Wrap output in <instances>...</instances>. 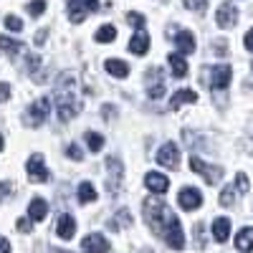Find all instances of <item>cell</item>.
Here are the masks:
<instances>
[{
  "instance_id": "cell-1",
  "label": "cell",
  "mask_w": 253,
  "mask_h": 253,
  "mask_svg": "<svg viewBox=\"0 0 253 253\" xmlns=\"http://www.w3.org/2000/svg\"><path fill=\"white\" fill-rule=\"evenodd\" d=\"M142 213H144V220L152 230L165 238V243L175 248V251H182L185 248V233H182V225L180 220L175 218V213L167 208L162 200L157 198H147L144 205H142Z\"/></svg>"
},
{
  "instance_id": "cell-2",
  "label": "cell",
  "mask_w": 253,
  "mask_h": 253,
  "mask_svg": "<svg viewBox=\"0 0 253 253\" xmlns=\"http://www.w3.org/2000/svg\"><path fill=\"white\" fill-rule=\"evenodd\" d=\"M56 112L61 117V122H69L71 117H76L79 112V101L74 96V86H71V79H63V86L56 94Z\"/></svg>"
},
{
  "instance_id": "cell-3",
  "label": "cell",
  "mask_w": 253,
  "mask_h": 253,
  "mask_svg": "<svg viewBox=\"0 0 253 253\" xmlns=\"http://www.w3.org/2000/svg\"><path fill=\"white\" fill-rule=\"evenodd\" d=\"M200 74H203V84H208L213 91H223L230 84V76H233L230 66H205Z\"/></svg>"
},
{
  "instance_id": "cell-4",
  "label": "cell",
  "mask_w": 253,
  "mask_h": 253,
  "mask_svg": "<svg viewBox=\"0 0 253 253\" xmlns=\"http://www.w3.org/2000/svg\"><path fill=\"white\" fill-rule=\"evenodd\" d=\"M48 112H51V99L48 96H41V99H36L31 107L26 109V126H41L46 122V117H48Z\"/></svg>"
},
{
  "instance_id": "cell-5",
  "label": "cell",
  "mask_w": 253,
  "mask_h": 253,
  "mask_svg": "<svg viewBox=\"0 0 253 253\" xmlns=\"http://www.w3.org/2000/svg\"><path fill=\"white\" fill-rule=\"evenodd\" d=\"M157 162L162 167H167V170H177V167H180V150H177V144L175 142L162 144L157 150Z\"/></svg>"
},
{
  "instance_id": "cell-6",
  "label": "cell",
  "mask_w": 253,
  "mask_h": 253,
  "mask_svg": "<svg viewBox=\"0 0 253 253\" xmlns=\"http://www.w3.org/2000/svg\"><path fill=\"white\" fill-rule=\"evenodd\" d=\"M190 167H193V172H200L205 177V182L215 185L220 177H223V167H213V165H205L200 157H190Z\"/></svg>"
},
{
  "instance_id": "cell-7",
  "label": "cell",
  "mask_w": 253,
  "mask_h": 253,
  "mask_svg": "<svg viewBox=\"0 0 253 253\" xmlns=\"http://www.w3.org/2000/svg\"><path fill=\"white\" fill-rule=\"evenodd\" d=\"M96 8H99V0H69V13H71V20H76V23H81Z\"/></svg>"
},
{
  "instance_id": "cell-8",
  "label": "cell",
  "mask_w": 253,
  "mask_h": 253,
  "mask_svg": "<svg viewBox=\"0 0 253 253\" xmlns=\"http://www.w3.org/2000/svg\"><path fill=\"white\" fill-rule=\"evenodd\" d=\"M177 203L182 210H195L203 205V193L198 187H182L180 190V195H177Z\"/></svg>"
},
{
  "instance_id": "cell-9",
  "label": "cell",
  "mask_w": 253,
  "mask_h": 253,
  "mask_svg": "<svg viewBox=\"0 0 253 253\" xmlns=\"http://www.w3.org/2000/svg\"><path fill=\"white\" fill-rule=\"evenodd\" d=\"M81 248H84V253H109V241L101 233H89L81 241Z\"/></svg>"
},
{
  "instance_id": "cell-10",
  "label": "cell",
  "mask_w": 253,
  "mask_h": 253,
  "mask_svg": "<svg viewBox=\"0 0 253 253\" xmlns=\"http://www.w3.org/2000/svg\"><path fill=\"white\" fill-rule=\"evenodd\" d=\"M215 20H218L220 28H233V26L238 23V10H236V5H233V3H223V5L218 8Z\"/></svg>"
},
{
  "instance_id": "cell-11",
  "label": "cell",
  "mask_w": 253,
  "mask_h": 253,
  "mask_svg": "<svg viewBox=\"0 0 253 253\" xmlns=\"http://www.w3.org/2000/svg\"><path fill=\"white\" fill-rule=\"evenodd\" d=\"M144 185L152 190V193H157V195H165L167 190H170V180H167L162 172H147L144 175Z\"/></svg>"
},
{
  "instance_id": "cell-12",
  "label": "cell",
  "mask_w": 253,
  "mask_h": 253,
  "mask_svg": "<svg viewBox=\"0 0 253 253\" xmlns=\"http://www.w3.org/2000/svg\"><path fill=\"white\" fill-rule=\"evenodd\" d=\"M26 170H28L31 180H36V182H46L48 180V170H46V165H43V157H38V155L28 160Z\"/></svg>"
},
{
  "instance_id": "cell-13",
  "label": "cell",
  "mask_w": 253,
  "mask_h": 253,
  "mask_svg": "<svg viewBox=\"0 0 253 253\" xmlns=\"http://www.w3.org/2000/svg\"><path fill=\"white\" fill-rule=\"evenodd\" d=\"M56 233H58V238H63V241H71L74 233H76V220H74L71 215L63 213V215L56 220Z\"/></svg>"
},
{
  "instance_id": "cell-14",
  "label": "cell",
  "mask_w": 253,
  "mask_h": 253,
  "mask_svg": "<svg viewBox=\"0 0 253 253\" xmlns=\"http://www.w3.org/2000/svg\"><path fill=\"white\" fill-rule=\"evenodd\" d=\"M175 43H177V53L180 56H190V53H195V38L190 31H180L175 36Z\"/></svg>"
},
{
  "instance_id": "cell-15",
  "label": "cell",
  "mask_w": 253,
  "mask_h": 253,
  "mask_svg": "<svg viewBox=\"0 0 253 253\" xmlns=\"http://www.w3.org/2000/svg\"><path fill=\"white\" fill-rule=\"evenodd\" d=\"M129 51L137 53V56H144L147 51H150V36H147L144 31H137L129 41Z\"/></svg>"
},
{
  "instance_id": "cell-16",
  "label": "cell",
  "mask_w": 253,
  "mask_h": 253,
  "mask_svg": "<svg viewBox=\"0 0 253 253\" xmlns=\"http://www.w3.org/2000/svg\"><path fill=\"white\" fill-rule=\"evenodd\" d=\"M195 101H198V94H195L193 89H180V91H175L172 99H170V109H180L182 104H195Z\"/></svg>"
},
{
  "instance_id": "cell-17",
  "label": "cell",
  "mask_w": 253,
  "mask_h": 253,
  "mask_svg": "<svg viewBox=\"0 0 253 253\" xmlns=\"http://www.w3.org/2000/svg\"><path fill=\"white\" fill-rule=\"evenodd\" d=\"M150 89H147V91H150V96L152 99H160L162 94H165V81H162V71L160 69H150Z\"/></svg>"
},
{
  "instance_id": "cell-18",
  "label": "cell",
  "mask_w": 253,
  "mask_h": 253,
  "mask_svg": "<svg viewBox=\"0 0 253 253\" xmlns=\"http://www.w3.org/2000/svg\"><path fill=\"white\" fill-rule=\"evenodd\" d=\"M46 213H48L46 200H43V198H33L31 205H28V218H31V220H43Z\"/></svg>"
},
{
  "instance_id": "cell-19",
  "label": "cell",
  "mask_w": 253,
  "mask_h": 253,
  "mask_svg": "<svg viewBox=\"0 0 253 253\" xmlns=\"http://www.w3.org/2000/svg\"><path fill=\"white\" fill-rule=\"evenodd\" d=\"M228 236H230V220L228 218H215L213 220V238L218 243H225Z\"/></svg>"
},
{
  "instance_id": "cell-20",
  "label": "cell",
  "mask_w": 253,
  "mask_h": 253,
  "mask_svg": "<svg viewBox=\"0 0 253 253\" xmlns=\"http://www.w3.org/2000/svg\"><path fill=\"white\" fill-rule=\"evenodd\" d=\"M236 248L243 251V253H251V251H253V228H241V230H238Z\"/></svg>"
},
{
  "instance_id": "cell-21",
  "label": "cell",
  "mask_w": 253,
  "mask_h": 253,
  "mask_svg": "<svg viewBox=\"0 0 253 253\" xmlns=\"http://www.w3.org/2000/svg\"><path fill=\"white\" fill-rule=\"evenodd\" d=\"M104 69H107L112 76H117V79H126V76H129V66H126L124 61H119V58H109L107 63H104Z\"/></svg>"
},
{
  "instance_id": "cell-22",
  "label": "cell",
  "mask_w": 253,
  "mask_h": 253,
  "mask_svg": "<svg viewBox=\"0 0 253 253\" xmlns=\"http://www.w3.org/2000/svg\"><path fill=\"white\" fill-rule=\"evenodd\" d=\"M167 61H170V69H172L175 79H185V76H187V63H185V56H180V53H170V56H167Z\"/></svg>"
},
{
  "instance_id": "cell-23",
  "label": "cell",
  "mask_w": 253,
  "mask_h": 253,
  "mask_svg": "<svg viewBox=\"0 0 253 253\" xmlns=\"http://www.w3.org/2000/svg\"><path fill=\"white\" fill-rule=\"evenodd\" d=\"M79 200H81V203H91V200H96V190H94L91 182H81V185H79Z\"/></svg>"
},
{
  "instance_id": "cell-24",
  "label": "cell",
  "mask_w": 253,
  "mask_h": 253,
  "mask_svg": "<svg viewBox=\"0 0 253 253\" xmlns=\"http://www.w3.org/2000/svg\"><path fill=\"white\" fill-rule=\"evenodd\" d=\"M114 38H117V28L114 26H101L96 31V41H99V43H112Z\"/></svg>"
},
{
  "instance_id": "cell-25",
  "label": "cell",
  "mask_w": 253,
  "mask_h": 253,
  "mask_svg": "<svg viewBox=\"0 0 253 253\" xmlns=\"http://www.w3.org/2000/svg\"><path fill=\"white\" fill-rule=\"evenodd\" d=\"M20 48H23V46H20L18 43V41H13V38H8V36H0V51H5V53H18Z\"/></svg>"
},
{
  "instance_id": "cell-26",
  "label": "cell",
  "mask_w": 253,
  "mask_h": 253,
  "mask_svg": "<svg viewBox=\"0 0 253 253\" xmlns=\"http://www.w3.org/2000/svg\"><path fill=\"white\" fill-rule=\"evenodd\" d=\"M86 144H89L91 152H99L101 147H104V137L99 132H86Z\"/></svg>"
},
{
  "instance_id": "cell-27",
  "label": "cell",
  "mask_w": 253,
  "mask_h": 253,
  "mask_svg": "<svg viewBox=\"0 0 253 253\" xmlns=\"http://www.w3.org/2000/svg\"><path fill=\"white\" fill-rule=\"evenodd\" d=\"M107 167H109V172H112V177H117V180L122 177V160H119L117 155L107 160Z\"/></svg>"
},
{
  "instance_id": "cell-28",
  "label": "cell",
  "mask_w": 253,
  "mask_h": 253,
  "mask_svg": "<svg viewBox=\"0 0 253 253\" xmlns=\"http://www.w3.org/2000/svg\"><path fill=\"white\" fill-rule=\"evenodd\" d=\"M233 203H236V187H225L223 193H220V205L230 208Z\"/></svg>"
},
{
  "instance_id": "cell-29",
  "label": "cell",
  "mask_w": 253,
  "mask_h": 253,
  "mask_svg": "<svg viewBox=\"0 0 253 253\" xmlns=\"http://www.w3.org/2000/svg\"><path fill=\"white\" fill-rule=\"evenodd\" d=\"M26 10L36 18V15H41V13H43L46 10V0H33V3H28L26 5Z\"/></svg>"
},
{
  "instance_id": "cell-30",
  "label": "cell",
  "mask_w": 253,
  "mask_h": 253,
  "mask_svg": "<svg viewBox=\"0 0 253 253\" xmlns=\"http://www.w3.org/2000/svg\"><path fill=\"white\" fill-rule=\"evenodd\" d=\"M5 28L8 31H23V20H20V18H15V15H5Z\"/></svg>"
},
{
  "instance_id": "cell-31",
  "label": "cell",
  "mask_w": 253,
  "mask_h": 253,
  "mask_svg": "<svg viewBox=\"0 0 253 253\" xmlns=\"http://www.w3.org/2000/svg\"><path fill=\"white\" fill-rule=\"evenodd\" d=\"M182 3H185V8H190V10H205L208 0H182Z\"/></svg>"
},
{
  "instance_id": "cell-32",
  "label": "cell",
  "mask_w": 253,
  "mask_h": 253,
  "mask_svg": "<svg viewBox=\"0 0 253 253\" xmlns=\"http://www.w3.org/2000/svg\"><path fill=\"white\" fill-rule=\"evenodd\" d=\"M126 20H129V26H134V28H142L144 26V15L142 13H129V15H126Z\"/></svg>"
},
{
  "instance_id": "cell-33",
  "label": "cell",
  "mask_w": 253,
  "mask_h": 253,
  "mask_svg": "<svg viewBox=\"0 0 253 253\" xmlns=\"http://www.w3.org/2000/svg\"><path fill=\"white\" fill-rule=\"evenodd\" d=\"M15 228L20 230V233H31V228H33V220H31V218H20V220L15 223Z\"/></svg>"
},
{
  "instance_id": "cell-34",
  "label": "cell",
  "mask_w": 253,
  "mask_h": 253,
  "mask_svg": "<svg viewBox=\"0 0 253 253\" xmlns=\"http://www.w3.org/2000/svg\"><path fill=\"white\" fill-rule=\"evenodd\" d=\"M236 190H241V193H248V177H246L243 172L236 177Z\"/></svg>"
},
{
  "instance_id": "cell-35",
  "label": "cell",
  "mask_w": 253,
  "mask_h": 253,
  "mask_svg": "<svg viewBox=\"0 0 253 253\" xmlns=\"http://www.w3.org/2000/svg\"><path fill=\"white\" fill-rule=\"evenodd\" d=\"M66 155H69L71 160H76V162H79V160H81V147H79V144H69Z\"/></svg>"
},
{
  "instance_id": "cell-36",
  "label": "cell",
  "mask_w": 253,
  "mask_h": 253,
  "mask_svg": "<svg viewBox=\"0 0 253 253\" xmlns=\"http://www.w3.org/2000/svg\"><path fill=\"white\" fill-rule=\"evenodd\" d=\"M119 218H122V223H124V225H129V223H132V218H129V213H126V210H122ZM109 228H114V230H117V220H112V223H109Z\"/></svg>"
},
{
  "instance_id": "cell-37",
  "label": "cell",
  "mask_w": 253,
  "mask_h": 253,
  "mask_svg": "<svg viewBox=\"0 0 253 253\" xmlns=\"http://www.w3.org/2000/svg\"><path fill=\"white\" fill-rule=\"evenodd\" d=\"M10 96V84H3L0 81V101H5Z\"/></svg>"
},
{
  "instance_id": "cell-38",
  "label": "cell",
  "mask_w": 253,
  "mask_h": 253,
  "mask_svg": "<svg viewBox=\"0 0 253 253\" xmlns=\"http://www.w3.org/2000/svg\"><path fill=\"white\" fill-rule=\"evenodd\" d=\"M246 48H248V51L253 53V28H251V31L246 33Z\"/></svg>"
},
{
  "instance_id": "cell-39",
  "label": "cell",
  "mask_w": 253,
  "mask_h": 253,
  "mask_svg": "<svg viewBox=\"0 0 253 253\" xmlns=\"http://www.w3.org/2000/svg\"><path fill=\"white\" fill-rule=\"evenodd\" d=\"M0 253H10V243H8V238H3V236H0Z\"/></svg>"
},
{
  "instance_id": "cell-40",
  "label": "cell",
  "mask_w": 253,
  "mask_h": 253,
  "mask_svg": "<svg viewBox=\"0 0 253 253\" xmlns=\"http://www.w3.org/2000/svg\"><path fill=\"white\" fill-rule=\"evenodd\" d=\"M51 253H69V251H61V248H51Z\"/></svg>"
},
{
  "instance_id": "cell-41",
  "label": "cell",
  "mask_w": 253,
  "mask_h": 253,
  "mask_svg": "<svg viewBox=\"0 0 253 253\" xmlns=\"http://www.w3.org/2000/svg\"><path fill=\"white\" fill-rule=\"evenodd\" d=\"M0 150H3V137H0Z\"/></svg>"
}]
</instances>
